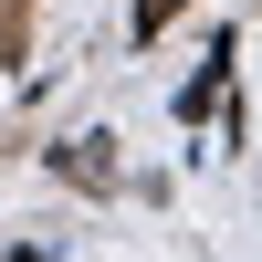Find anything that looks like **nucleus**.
<instances>
[{
  "label": "nucleus",
  "mask_w": 262,
  "mask_h": 262,
  "mask_svg": "<svg viewBox=\"0 0 262 262\" xmlns=\"http://www.w3.org/2000/svg\"><path fill=\"white\" fill-rule=\"evenodd\" d=\"M63 179H74V189H116V147H105V137H74V147H63Z\"/></svg>",
  "instance_id": "nucleus-1"
},
{
  "label": "nucleus",
  "mask_w": 262,
  "mask_h": 262,
  "mask_svg": "<svg viewBox=\"0 0 262 262\" xmlns=\"http://www.w3.org/2000/svg\"><path fill=\"white\" fill-rule=\"evenodd\" d=\"M221 95H231V42H221V53L200 63V84L179 95V116H189V126H200V116H221Z\"/></svg>",
  "instance_id": "nucleus-2"
},
{
  "label": "nucleus",
  "mask_w": 262,
  "mask_h": 262,
  "mask_svg": "<svg viewBox=\"0 0 262 262\" xmlns=\"http://www.w3.org/2000/svg\"><path fill=\"white\" fill-rule=\"evenodd\" d=\"M32 53V0H0V63Z\"/></svg>",
  "instance_id": "nucleus-3"
}]
</instances>
